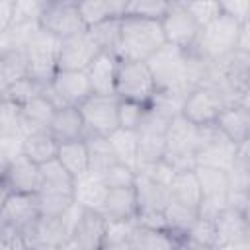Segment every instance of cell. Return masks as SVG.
Masks as SVG:
<instances>
[{
  "label": "cell",
  "mask_w": 250,
  "mask_h": 250,
  "mask_svg": "<svg viewBox=\"0 0 250 250\" xmlns=\"http://www.w3.org/2000/svg\"><path fill=\"white\" fill-rule=\"evenodd\" d=\"M57 160L62 164V168H64L74 180L90 172L88 148H86L84 139L61 143V145H59V150H57Z\"/></svg>",
  "instance_id": "obj_26"
},
{
  "label": "cell",
  "mask_w": 250,
  "mask_h": 250,
  "mask_svg": "<svg viewBox=\"0 0 250 250\" xmlns=\"http://www.w3.org/2000/svg\"><path fill=\"white\" fill-rule=\"evenodd\" d=\"M205 127H197L189 123L184 115L170 119L166 129V150L162 160L176 174L191 172L195 168V152L203 143Z\"/></svg>",
  "instance_id": "obj_3"
},
{
  "label": "cell",
  "mask_w": 250,
  "mask_h": 250,
  "mask_svg": "<svg viewBox=\"0 0 250 250\" xmlns=\"http://www.w3.org/2000/svg\"><path fill=\"white\" fill-rule=\"evenodd\" d=\"M119 59L109 53H98V57L84 70L90 92L94 96H115V76Z\"/></svg>",
  "instance_id": "obj_17"
},
{
  "label": "cell",
  "mask_w": 250,
  "mask_h": 250,
  "mask_svg": "<svg viewBox=\"0 0 250 250\" xmlns=\"http://www.w3.org/2000/svg\"><path fill=\"white\" fill-rule=\"evenodd\" d=\"M135 223L139 227H145V229L166 230L164 215H162V211H156V209H139V213L135 217Z\"/></svg>",
  "instance_id": "obj_52"
},
{
  "label": "cell",
  "mask_w": 250,
  "mask_h": 250,
  "mask_svg": "<svg viewBox=\"0 0 250 250\" xmlns=\"http://www.w3.org/2000/svg\"><path fill=\"white\" fill-rule=\"evenodd\" d=\"M61 39L43 31L41 27L29 37L23 53L27 61V76L49 84L57 72V57H59Z\"/></svg>",
  "instance_id": "obj_5"
},
{
  "label": "cell",
  "mask_w": 250,
  "mask_h": 250,
  "mask_svg": "<svg viewBox=\"0 0 250 250\" xmlns=\"http://www.w3.org/2000/svg\"><path fill=\"white\" fill-rule=\"evenodd\" d=\"M41 168V189L39 191H51V193H66L72 195V188H74V178L62 168V164L53 158L45 164H39Z\"/></svg>",
  "instance_id": "obj_31"
},
{
  "label": "cell",
  "mask_w": 250,
  "mask_h": 250,
  "mask_svg": "<svg viewBox=\"0 0 250 250\" xmlns=\"http://www.w3.org/2000/svg\"><path fill=\"white\" fill-rule=\"evenodd\" d=\"M186 236L191 238V240H195V242H199V244H205V246H213L215 248V225H213V221H207V219H199L197 217Z\"/></svg>",
  "instance_id": "obj_49"
},
{
  "label": "cell",
  "mask_w": 250,
  "mask_h": 250,
  "mask_svg": "<svg viewBox=\"0 0 250 250\" xmlns=\"http://www.w3.org/2000/svg\"><path fill=\"white\" fill-rule=\"evenodd\" d=\"M107 188L104 186L102 178L98 174H84L80 178L74 180V188H72V199L76 205H80L82 209H90V211H100L102 203L105 199Z\"/></svg>",
  "instance_id": "obj_23"
},
{
  "label": "cell",
  "mask_w": 250,
  "mask_h": 250,
  "mask_svg": "<svg viewBox=\"0 0 250 250\" xmlns=\"http://www.w3.org/2000/svg\"><path fill=\"white\" fill-rule=\"evenodd\" d=\"M2 182L8 189V193H29V195H35L39 193L41 189V168L39 164L31 162L25 154H20L18 158H14L4 176H2Z\"/></svg>",
  "instance_id": "obj_15"
},
{
  "label": "cell",
  "mask_w": 250,
  "mask_h": 250,
  "mask_svg": "<svg viewBox=\"0 0 250 250\" xmlns=\"http://www.w3.org/2000/svg\"><path fill=\"white\" fill-rule=\"evenodd\" d=\"M238 145L229 141L215 125L205 127L203 143L195 152V166H207V168H217L229 174L232 168L234 156H236Z\"/></svg>",
  "instance_id": "obj_13"
},
{
  "label": "cell",
  "mask_w": 250,
  "mask_h": 250,
  "mask_svg": "<svg viewBox=\"0 0 250 250\" xmlns=\"http://www.w3.org/2000/svg\"><path fill=\"white\" fill-rule=\"evenodd\" d=\"M193 174L197 178L201 197H227L229 193V176L223 170L207 168V166H195Z\"/></svg>",
  "instance_id": "obj_34"
},
{
  "label": "cell",
  "mask_w": 250,
  "mask_h": 250,
  "mask_svg": "<svg viewBox=\"0 0 250 250\" xmlns=\"http://www.w3.org/2000/svg\"><path fill=\"white\" fill-rule=\"evenodd\" d=\"M250 141L238 145L232 168L229 170V189L236 191H250V156H248Z\"/></svg>",
  "instance_id": "obj_36"
},
{
  "label": "cell",
  "mask_w": 250,
  "mask_h": 250,
  "mask_svg": "<svg viewBox=\"0 0 250 250\" xmlns=\"http://www.w3.org/2000/svg\"><path fill=\"white\" fill-rule=\"evenodd\" d=\"M137 229L135 221H105V234L104 244H119L129 242Z\"/></svg>",
  "instance_id": "obj_47"
},
{
  "label": "cell",
  "mask_w": 250,
  "mask_h": 250,
  "mask_svg": "<svg viewBox=\"0 0 250 250\" xmlns=\"http://www.w3.org/2000/svg\"><path fill=\"white\" fill-rule=\"evenodd\" d=\"M176 240L178 238L168 230H154L139 225L131 236V244L135 246V250H174Z\"/></svg>",
  "instance_id": "obj_35"
},
{
  "label": "cell",
  "mask_w": 250,
  "mask_h": 250,
  "mask_svg": "<svg viewBox=\"0 0 250 250\" xmlns=\"http://www.w3.org/2000/svg\"><path fill=\"white\" fill-rule=\"evenodd\" d=\"M174 250H215L213 246H205V244H199L188 236H182L176 240V248Z\"/></svg>",
  "instance_id": "obj_55"
},
{
  "label": "cell",
  "mask_w": 250,
  "mask_h": 250,
  "mask_svg": "<svg viewBox=\"0 0 250 250\" xmlns=\"http://www.w3.org/2000/svg\"><path fill=\"white\" fill-rule=\"evenodd\" d=\"M21 107L10 100H0V133H21Z\"/></svg>",
  "instance_id": "obj_46"
},
{
  "label": "cell",
  "mask_w": 250,
  "mask_h": 250,
  "mask_svg": "<svg viewBox=\"0 0 250 250\" xmlns=\"http://www.w3.org/2000/svg\"><path fill=\"white\" fill-rule=\"evenodd\" d=\"M154 94H156V86L148 66L145 62L119 59L117 76H115V98L148 105Z\"/></svg>",
  "instance_id": "obj_4"
},
{
  "label": "cell",
  "mask_w": 250,
  "mask_h": 250,
  "mask_svg": "<svg viewBox=\"0 0 250 250\" xmlns=\"http://www.w3.org/2000/svg\"><path fill=\"white\" fill-rule=\"evenodd\" d=\"M107 141L111 145L115 160L119 164H125V166H129V168H133L137 172V166H139V141H137V133L117 127L107 137Z\"/></svg>",
  "instance_id": "obj_29"
},
{
  "label": "cell",
  "mask_w": 250,
  "mask_h": 250,
  "mask_svg": "<svg viewBox=\"0 0 250 250\" xmlns=\"http://www.w3.org/2000/svg\"><path fill=\"white\" fill-rule=\"evenodd\" d=\"M162 215H164V221H166V230L172 232L176 238L186 236L188 230L191 229V225L197 219L195 209H189V207H186L178 201H172V199L162 209Z\"/></svg>",
  "instance_id": "obj_33"
},
{
  "label": "cell",
  "mask_w": 250,
  "mask_h": 250,
  "mask_svg": "<svg viewBox=\"0 0 250 250\" xmlns=\"http://www.w3.org/2000/svg\"><path fill=\"white\" fill-rule=\"evenodd\" d=\"M168 123L170 121L166 117L158 115L150 107L146 109L141 125L135 131L137 133V141H139V166L162 160L164 150H166V129H168Z\"/></svg>",
  "instance_id": "obj_10"
},
{
  "label": "cell",
  "mask_w": 250,
  "mask_h": 250,
  "mask_svg": "<svg viewBox=\"0 0 250 250\" xmlns=\"http://www.w3.org/2000/svg\"><path fill=\"white\" fill-rule=\"evenodd\" d=\"M43 8H45L43 0H14L12 25H33V23H39Z\"/></svg>",
  "instance_id": "obj_44"
},
{
  "label": "cell",
  "mask_w": 250,
  "mask_h": 250,
  "mask_svg": "<svg viewBox=\"0 0 250 250\" xmlns=\"http://www.w3.org/2000/svg\"><path fill=\"white\" fill-rule=\"evenodd\" d=\"M229 141L242 145L250 141V107L246 105H227L213 123Z\"/></svg>",
  "instance_id": "obj_21"
},
{
  "label": "cell",
  "mask_w": 250,
  "mask_h": 250,
  "mask_svg": "<svg viewBox=\"0 0 250 250\" xmlns=\"http://www.w3.org/2000/svg\"><path fill=\"white\" fill-rule=\"evenodd\" d=\"M86 148H88V164L92 174H102L105 172L111 164H115V154L111 150V145L107 137H98V135H86L84 137Z\"/></svg>",
  "instance_id": "obj_32"
},
{
  "label": "cell",
  "mask_w": 250,
  "mask_h": 250,
  "mask_svg": "<svg viewBox=\"0 0 250 250\" xmlns=\"http://www.w3.org/2000/svg\"><path fill=\"white\" fill-rule=\"evenodd\" d=\"M45 86H47V84H43V82H39V80H35V78H31V76H23V78L16 80L14 84H10L2 98H4V100H10V102H14L16 105L21 107V105H25L27 102H31L33 98L41 96L43 90H45Z\"/></svg>",
  "instance_id": "obj_38"
},
{
  "label": "cell",
  "mask_w": 250,
  "mask_h": 250,
  "mask_svg": "<svg viewBox=\"0 0 250 250\" xmlns=\"http://www.w3.org/2000/svg\"><path fill=\"white\" fill-rule=\"evenodd\" d=\"M104 186L107 189H117V188H133L135 186V178H137V172L125 164H111L105 172L100 174Z\"/></svg>",
  "instance_id": "obj_45"
},
{
  "label": "cell",
  "mask_w": 250,
  "mask_h": 250,
  "mask_svg": "<svg viewBox=\"0 0 250 250\" xmlns=\"http://www.w3.org/2000/svg\"><path fill=\"white\" fill-rule=\"evenodd\" d=\"M105 221H135L139 213V201L133 188L107 189L102 209L98 211Z\"/></svg>",
  "instance_id": "obj_20"
},
{
  "label": "cell",
  "mask_w": 250,
  "mask_h": 250,
  "mask_svg": "<svg viewBox=\"0 0 250 250\" xmlns=\"http://www.w3.org/2000/svg\"><path fill=\"white\" fill-rule=\"evenodd\" d=\"M43 94L53 102V105L59 107H78L90 92V84L86 78V72L82 70H57L51 82L45 86Z\"/></svg>",
  "instance_id": "obj_7"
},
{
  "label": "cell",
  "mask_w": 250,
  "mask_h": 250,
  "mask_svg": "<svg viewBox=\"0 0 250 250\" xmlns=\"http://www.w3.org/2000/svg\"><path fill=\"white\" fill-rule=\"evenodd\" d=\"M8 164H10V160L2 154V150H0V178L4 176V172H6V168H8Z\"/></svg>",
  "instance_id": "obj_57"
},
{
  "label": "cell",
  "mask_w": 250,
  "mask_h": 250,
  "mask_svg": "<svg viewBox=\"0 0 250 250\" xmlns=\"http://www.w3.org/2000/svg\"><path fill=\"white\" fill-rule=\"evenodd\" d=\"M37 199V211L45 217H62L74 203L72 195L66 193H51V191H39L35 193Z\"/></svg>",
  "instance_id": "obj_40"
},
{
  "label": "cell",
  "mask_w": 250,
  "mask_h": 250,
  "mask_svg": "<svg viewBox=\"0 0 250 250\" xmlns=\"http://www.w3.org/2000/svg\"><path fill=\"white\" fill-rule=\"evenodd\" d=\"M221 12L234 18L238 23H248L250 21V2L248 0H223Z\"/></svg>",
  "instance_id": "obj_51"
},
{
  "label": "cell",
  "mask_w": 250,
  "mask_h": 250,
  "mask_svg": "<svg viewBox=\"0 0 250 250\" xmlns=\"http://www.w3.org/2000/svg\"><path fill=\"white\" fill-rule=\"evenodd\" d=\"M117 102L119 100L115 96H94L92 94L78 105L86 135L109 137L119 127V123H117Z\"/></svg>",
  "instance_id": "obj_8"
},
{
  "label": "cell",
  "mask_w": 250,
  "mask_h": 250,
  "mask_svg": "<svg viewBox=\"0 0 250 250\" xmlns=\"http://www.w3.org/2000/svg\"><path fill=\"white\" fill-rule=\"evenodd\" d=\"M168 191H170L172 201H178V203L197 211V205L201 201V189H199V184H197L193 170L176 174L168 186Z\"/></svg>",
  "instance_id": "obj_30"
},
{
  "label": "cell",
  "mask_w": 250,
  "mask_h": 250,
  "mask_svg": "<svg viewBox=\"0 0 250 250\" xmlns=\"http://www.w3.org/2000/svg\"><path fill=\"white\" fill-rule=\"evenodd\" d=\"M119 20L121 18L107 20V21H102V23L88 29V33L92 35L94 43L98 45V49L102 53H109V55L117 57V51H119Z\"/></svg>",
  "instance_id": "obj_37"
},
{
  "label": "cell",
  "mask_w": 250,
  "mask_h": 250,
  "mask_svg": "<svg viewBox=\"0 0 250 250\" xmlns=\"http://www.w3.org/2000/svg\"><path fill=\"white\" fill-rule=\"evenodd\" d=\"M215 248L227 244H244L250 242V223L248 217L234 211L225 209L215 221Z\"/></svg>",
  "instance_id": "obj_18"
},
{
  "label": "cell",
  "mask_w": 250,
  "mask_h": 250,
  "mask_svg": "<svg viewBox=\"0 0 250 250\" xmlns=\"http://www.w3.org/2000/svg\"><path fill=\"white\" fill-rule=\"evenodd\" d=\"M104 234H105V219L98 211L84 209L70 232L68 244H72L78 250H102Z\"/></svg>",
  "instance_id": "obj_16"
},
{
  "label": "cell",
  "mask_w": 250,
  "mask_h": 250,
  "mask_svg": "<svg viewBox=\"0 0 250 250\" xmlns=\"http://www.w3.org/2000/svg\"><path fill=\"white\" fill-rule=\"evenodd\" d=\"M14 0H0V35L12 25Z\"/></svg>",
  "instance_id": "obj_54"
},
{
  "label": "cell",
  "mask_w": 250,
  "mask_h": 250,
  "mask_svg": "<svg viewBox=\"0 0 250 250\" xmlns=\"http://www.w3.org/2000/svg\"><path fill=\"white\" fill-rule=\"evenodd\" d=\"M76 4H78V12H80L84 27L90 29L102 21L121 18L127 2H123V0H88V2H76Z\"/></svg>",
  "instance_id": "obj_25"
},
{
  "label": "cell",
  "mask_w": 250,
  "mask_h": 250,
  "mask_svg": "<svg viewBox=\"0 0 250 250\" xmlns=\"http://www.w3.org/2000/svg\"><path fill=\"white\" fill-rule=\"evenodd\" d=\"M225 107H227V104H225L221 92L215 90L213 86L201 84L186 96L182 115L189 123H193L197 127H205V125H213Z\"/></svg>",
  "instance_id": "obj_11"
},
{
  "label": "cell",
  "mask_w": 250,
  "mask_h": 250,
  "mask_svg": "<svg viewBox=\"0 0 250 250\" xmlns=\"http://www.w3.org/2000/svg\"><path fill=\"white\" fill-rule=\"evenodd\" d=\"M227 207L234 209L242 215L248 217V207H250V191H236V189H229L227 193Z\"/></svg>",
  "instance_id": "obj_53"
},
{
  "label": "cell",
  "mask_w": 250,
  "mask_h": 250,
  "mask_svg": "<svg viewBox=\"0 0 250 250\" xmlns=\"http://www.w3.org/2000/svg\"><path fill=\"white\" fill-rule=\"evenodd\" d=\"M49 133L55 137V141L66 143V141H76V139H84L86 131H84V123H82V115L78 111V107H59L49 123Z\"/></svg>",
  "instance_id": "obj_22"
},
{
  "label": "cell",
  "mask_w": 250,
  "mask_h": 250,
  "mask_svg": "<svg viewBox=\"0 0 250 250\" xmlns=\"http://www.w3.org/2000/svg\"><path fill=\"white\" fill-rule=\"evenodd\" d=\"M240 25L242 23H238L234 18L221 12L213 21H209L207 25L199 29L189 53L207 64L225 61L229 55L236 51V39H238Z\"/></svg>",
  "instance_id": "obj_2"
},
{
  "label": "cell",
  "mask_w": 250,
  "mask_h": 250,
  "mask_svg": "<svg viewBox=\"0 0 250 250\" xmlns=\"http://www.w3.org/2000/svg\"><path fill=\"white\" fill-rule=\"evenodd\" d=\"M160 27L164 33V41L184 51L191 49L199 33V25L186 10L184 2H168V10L160 20Z\"/></svg>",
  "instance_id": "obj_12"
},
{
  "label": "cell",
  "mask_w": 250,
  "mask_h": 250,
  "mask_svg": "<svg viewBox=\"0 0 250 250\" xmlns=\"http://www.w3.org/2000/svg\"><path fill=\"white\" fill-rule=\"evenodd\" d=\"M23 242L27 248L33 246H59L62 248L68 242V230L59 217H45L39 215L27 234L23 236Z\"/></svg>",
  "instance_id": "obj_19"
},
{
  "label": "cell",
  "mask_w": 250,
  "mask_h": 250,
  "mask_svg": "<svg viewBox=\"0 0 250 250\" xmlns=\"http://www.w3.org/2000/svg\"><path fill=\"white\" fill-rule=\"evenodd\" d=\"M0 57H2V74H0V78H2V88L6 92L10 84L27 76V61H25L23 51L6 53V55H0Z\"/></svg>",
  "instance_id": "obj_41"
},
{
  "label": "cell",
  "mask_w": 250,
  "mask_h": 250,
  "mask_svg": "<svg viewBox=\"0 0 250 250\" xmlns=\"http://www.w3.org/2000/svg\"><path fill=\"white\" fill-rule=\"evenodd\" d=\"M39 217L37 199L29 193H8L0 207V236L23 238Z\"/></svg>",
  "instance_id": "obj_6"
},
{
  "label": "cell",
  "mask_w": 250,
  "mask_h": 250,
  "mask_svg": "<svg viewBox=\"0 0 250 250\" xmlns=\"http://www.w3.org/2000/svg\"><path fill=\"white\" fill-rule=\"evenodd\" d=\"M186 96L188 94H182V92H158L156 90V94L152 96L148 107L170 121V119L182 115V107H184Z\"/></svg>",
  "instance_id": "obj_39"
},
{
  "label": "cell",
  "mask_w": 250,
  "mask_h": 250,
  "mask_svg": "<svg viewBox=\"0 0 250 250\" xmlns=\"http://www.w3.org/2000/svg\"><path fill=\"white\" fill-rule=\"evenodd\" d=\"M102 53L98 45L94 43L88 29L70 35L66 39H61L59 45V57H57V70H86L90 62Z\"/></svg>",
  "instance_id": "obj_14"
},
{
  "label": "cell",
  "mask_w": 250,
  "mask_h": 250,
  "mask_svg": "<svg viewBox=\"0 0 250 250\" xmlns=\"http://www.w3.org/2000/svg\"><path fill=\"white\" fill-rule=\"evenodd\" d=\"M29 250H62V248H59V246H33Z\"/></svg>",
  "instance_id": "obj_59"
},
{
  "label": "cell",
  "mask_w": 250,
  "mask_h": 250,
  "mask_svg": "<svg viewBox=\"0 0 250 250\" xmlns=\"http://www.w3.org/2000/svg\"><path fill=\"white\" fill-rule=\"evenodd\" d=\"M6 197H8V189H6V186H4V182L0 178V207H2V203H4Z\"/></svg>",
  "instance_id": "obj_58"
},
{
  "label": "cell",
  "mask_w": 250,
  "mask_h": 250,
  "mask_svg": "<svg viewBox=\"0 0 250 250\" xmlns=\"http://www.w3.org/2000/svg\"><path fill=\"white\" fill-rule=\"evenodd\" d=\"M135 193L139 201V209H156L162 211L170 201V191L166 186L150 180L148 176L137 172L135 178Z\"/></svg>",
  "instance_id": "obj_27"
},
{
  "label": "cell",
  "mask_w": 250,
  "mask_h": 250,
  "mask_svg": "<svg viewBox=\"0 0 250 250\" xmlns=\"http://www.w3.org/2000/svg\"><path fill=\"white\" fill-rule=\"evenodd\" d=\"M0 150L12 162L23 154V135L21 133H0Z\"/></svg>",
  "instance_id": "obj_50"
},
{
  "label": "cell",
  "mask_w": 250,
  "mask_h": 250,
  "mask_svg": "<svg viewBox=\"0 0 250 250\" xmlns=\"http://www.w3.org/2000/svg\"><path fill=\"white\" fill-rule=\"evenodd\" d=\"M55 111H57V107L45 94L33 98L25 105H21V129H20L21 135L25 137L33 131L49 129V123H51Z\"/></svg>",
  "instance_id": "obj_24"
},
{
  "label": "cell",
  "mask_w": 250,
  "mask_h": 250,
  "mask_svg": "<svg viewBox=\"0 0 250 250\" xmlns=\"http://www.w3.org/2000/svg\"><path fill=\"white\" fill-rule=\"evenodd\" d=\"M57 150L59 143L49 133V129H39L23 137V154L35 164H45L57 158Z\"/></svg>",
  "instance_id": "obj_28"
},
{
  "label": "cell",
  "mask_w": 250,
  "mask_h": 250,
  "mask_svg": "<svg viewBox=\"0 0 250 250\" xmlns=\"http://www.w3.org/2000/svg\"><path fill=\"white\" fill-rule=\"evenodd\" d=\"M164 43L166 41L160 21L137 16H121L117 59L146 62Z\"/></svg>",
  "instance_id": "obj_1"
},
{
  "label": "cell",
  "mask_w": 250,
  "mask_h": 250,
  "mask_svg": "<svg viewBox=\"0 0 250 250\" xmlns=\"http://www.w3.org/2000/svg\"><path fill=\"white\" fill-rule=\"evenodd\" d=\"M146 109H148V105H145V104L131 102V100H119L117 102V123H119V129L137 131V127L141 125Z\"/></svg>",
  "instance_id": "obj_42"
},
{
  "label": "cell",
  "mask_w": 250,
  "mask_h": 250,
  "mask_svg": "<svg viewBox=\"0 0 250 250\" xmlns=\"http://www.w3.org/2000/svg\"><path fill=\"white\" fill-rule=\"evenodd\" d=\"M184 4H186V10L195 20V23L199 25V29L203 25H207L209 21H213L221 14L219 2H184Z\"/></svg>",
  "instance_id": "obj_48"
},
{
  "label": "cell",
  "mask_w": 250,
  "mask_h": 250,
  "mask_svg": "<svg viewBox=\"0 0 250 250\" xmlns=\"http://www.w3.org/2000/svg\"><path fill=\"white\" fill-rule=\"evenodd\" d=\"M39 27L57 39H66L86 29L78 12V4L72 0L45 2L39 18Z\"/></svg>",
  "instance_id": "obj_9"
},
{
  "label": "cell",
  "mask_w": 250,
  "mask_h": 250,
  "mask_svg": "<svg viewBox=\"0 0 250 250\" xmlns=\"http://www.w3.org/2000/svg\"><path fill=\"white\" fill-rule=\"evenodd\" d=\"M166 10H168V2L162 0H131L125 4L123 16H137V18L160 21Z\"/></svg>",
  "instance_id": "obj_43"
},
{
  "label": "cell",
  "mask_w": 250,
  "mask_h": 250,
  "mask_svg": "<svg viewBox=\"0 0 250 250\" xmlns=\"http://www.w3.org/2000/svg\"><path fill=\"white\" fill-rule=\"evenodd\" d=\"M102 250H135V246L129 242H119V244H104Z\"/></svg>",
  "instance_id": "obj_56"
}]
</instances>
